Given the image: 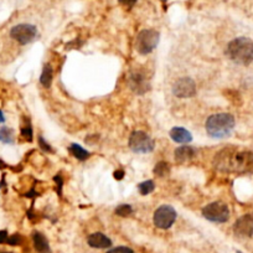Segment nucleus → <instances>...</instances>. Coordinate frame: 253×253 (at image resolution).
<instances>
[{
  "instance_id": "obj_9",
  "label": "nucleus",
  "mask_w": 253,
  "mask_h": 253,
  "mask_svg": "<svg viewBox=\"0 0 253 253\" xmlns=\"http://www.w3.org/2000/svg\"><path fill=\"white\" fill-rule=\"evenodd\" d=\"M172 93L179 98H191L196 94L195 82L190 77H182L174 84Z\"/></svg>"
},
{
  "instance_id": "obj_5",
  "label": "nucleus",
  "mask_w": 253,
  "mask_h": 253,
  "mask_svg": "<svg viewBox=\"0 0 253 253\" xmlns=\"http://www.w3.org/2000/svg\"><path fill=\"white\" fill-rule=\"evenodd\" d=\"M203 216L211 222H227L230 218V209L226 204L216 201V203L209 204L203 209Z\"/></svg>"
},
{
  "instance_id": "obj_33",
  "label": "nucleus",
  "mask_w": 253,
  "mask_h": 253,
  "mask_svg": "<svg viewBox=\"0 0 253 253\" xmlns=\"http://www.w3.org/2000/svg\"><path fill=\"white\" fill-rule=\"evenodd\" d=\"M162 1H164V3H165V1H168V0H162Z\"/></svg>"
},
{
  "instance_id": "obj_2",
  "label": "nucleus",
  "mask_w": 253,
  "mask_h": 253,
  "mask_svg": "<svg viewBox=\"0 0 253 253\" xmlns=\"http://www.w3.org/2000/svg\"><path fill=\"white\" fill-rule=\"evenodd\" d=\"M226 53L233 62L247 66L253 61V42L248 38H237L231 41L226 48Z\"/></svg>"
},
{
  "instance_id": "obj_4",
  "label": "nucleus",
  "mask_w": 253,
  "mask_h": 253,
  "mask_svg": "<svg viewBox=\"0 0 253 253\" xmlns=\"http://www.w3.org/2000/svg\"><path fill=\"white\" fill-rule=\"evenodd\" d=\"M159 39L160 35L157 30H153V29L142 30L135 39V50L140 55H149L158 46Z\"/></svg>"
},
{
  "instance_id": "obj_25",
  "label": "nucleus",
  "mask_w": 253,
  "mask_h": 253,
  "mask_svg": "<svg viewBox=\"0 0 253 253\" xmlns=\"http://www.w3.org/2000/svg\"><path fill=\"white\" fill-rule=\"evenodd\" d=\"M39 144H40V147H41V149L42 150H45V152H47V153H52L53 150H52V148L50 147V144H48V143H46L45 142V139H43L42 137H39Z\"/></svg>"
},
{
  "instance_id": "obj_17",
  "label": "nucleus",
  "mask_w": 253,
  "mask_h": 253,
  "mask_svg": "<svg viewBox=\"0 0 253 253\" xmlns=\"http://www.w3.org/2000/svg\"><path fill=\"white\" fill-rule=\"evenodd\" d=\"M52 67H51L50 65H45L42 70V74H41L40 77V84H42L43 87H46V88H48V87L51 86V84H52Z\"/></svg>"
},
{
  "instance_id": "obj_12",
  "label": "nucleus",
  "mask_w": 253,
  "mask_h": 253,
  "mask_svg": "<svg viewBox=\"0 0 253 253\" xmlns=\"http://www.w3.org/2000/svg\"><path fill=\"white\" fill-rule=\"evenodd\" d=\"M87 242L92 248H108L112 246L111 238H108L104 233L101 232L89 235L88 238H87Z\"/></svg>"
},
{
  "instance_id": "obj_8",
  "label": "nucleus",
  "mask_w": 253,
  "mask_h": 253,
  "mask_svg": "<svg viewBox=\"0 0 253 253\" xmlns=\"http://www.w3.org/2000/svg\"><path fill=\"white\" fill-rule=\"evenodd\" d=\"M10 36L21 45H28L36 39L38 29L30 24H19L11 29Z\"/></svg>"
},
{
  "instance_id": "obj_32",
  "label": "nucleus",
  "mask_w": 253,
  "mask_h": 253,
  "mask_svg": "<svg viewBox=\"0 0 253 253\" xmlns=\"http://www.w3.org/2000/svg\"><path fill=\"white\" fill-rule=\"evenodd\" d=\"M0 253H11V252H3V251H0Z\"/></svg>"
},
{
  "instance_id": "obj_3",
  "label": "nucleus",
  "mask_w": 253,
  "mask_h": 253,
  "mask_svg": "<svg viewBox=\"0 0 253 253\" xmlns=\"http://www.w3.org/2000/svg\"><path fill=\"white\" fill-rule=\"evenodd\" d=\"M235 128V118L230 113H217L209 117L206 121V132L210 137L226 138L231 134Z\"/></svg>"
},
{
  "instance_id": "obj_11",
  "label": "nucleus",
  "mask_w": 253,
  "mask_h": 253,
  "mask_svg": "<svg viewBox=\"0 0 253 253\" xmlns=\"http://www.w3.org/2000/svg\"><path fill=\"white\" fill-rule=\"evenodd\" d=\"M233 232L238 237H252L253 236V215L247 213L238 218L233 225Z\"/></svg>"
},
{
  "instance_id": "obj_10",
  "label": "nucleus",
  "mask_w": 253,
  "mask_h": 253,
  "mask_svg": "<svg viewBox=\"0 0 253 253\" xmlns=\"http://www.w3.org/2000/svg\"><path fill=\"white\" fill-rule=\"evenodd\" d=\"M128 84H129L130 89L137 94H144L150 89V82L145 74L140 71H133L130 72L129 77H128Z\"/></svg>"
},
{
  "instance_id": "obj_19",
  "label": "nucleus",
  "mask_w": 253,
  "mask_h": 253,
  "mask_svg": "<svg viewBox=\"0 0 253 253\" xmlns=\"http://www.w3.org/2000/svg\"><path fill=\"white\" fill-rule=\"evenodd\" d=\"M170 172V167L167 162H160L155 165L154 168V174L159 177L168 176Z\"/></svg>"
},
{
  "instance_id": "obj_26",
  "label": "nucleus",
  "mask_w": 253,
  "mask_h": 253,
  "mask_svg": "<svg viewBox=\"0 0 253 253\" xmlns=\"http://www.w3.org/2000/svg\"><path fill=\"white\" fill-rule=\"evenodd\" d=\"M135 3H137V0H119V4L126 9L133 8L135 5Z\"/></svg>"
},
{
  "instance_id": "obj_13",
  "label": "nucleus",
  "mask_w": 253,
  "mask_h": 253,
  "mask_svg": "<svg viewBox=\"0 0 253 253\" xmlns=\"http://www.w3.org/2000/svg\"><path fill=\"white\" fill-rule=\"evenodd\" d=\"M170 138L174 140L175 143H180V144H187L193 140V135L189 130H186L185 128L181 126H174L171 130H170Z\"/></svg>"
},
{
  "instance_id": "obj_6",
  "label": "nucleus",
  "mask_w": 253,
  "mask_h": 253,
  "mask_svg": "<svg viewBox=\"0 0 253 253\" xmlns=\"http://www.w3.org/2000/svg\"><path fill=\"white\" fill-rule=\"evenodd\" d=\"M129 148L134 153L147 154L154 150V140L145 132L135 130L129 137Z\"/></svg>"
},
{
  "instance_id": "obj_14",
  "label": "nucleus",
  "mask_w": 253,
  "mask_h": 253,
  "mask_svg": "<svg viewBox=\"0 0 253 253\" xmlns=\"http://www.w3.org/2000/svg\"><path fill=\"white\" fill-rule=\"evenodd\" d=\"M175 160L180 164L182 163H187L190 160H193L196 157V150L193 147H189V145H184V147L177 148L174 152Z\"/></svg>"
},
{
  "instance_id": "obj_30",
  "label": "nucleus",
  "mask_w": 253,
  "mask_h": 253,
  "mask_svg": "<svg viewBox=\"0 0 253 253\" xmlns=\"http://www.w3.org/2000/svg\"><path fill=\"white\" fill-rule=\"evenodd\" d=\"M4 121H5V118H4V114H3V112L0 111V123H3Z\"/></svg>"
},
{
  "instance_id": "obj_22",
  "label": "nucleus",
  "mask_w": 253,
  "mask_h": 253,
  "mask_svg": "<svg viewBox=\"0 0 253 253\" xmlns=\"http://www.w3.org/2000/svg\"><path fill=\"white\" fill-rule=\"evenodd\" d=\"M21 135H23L26 140H29V142L33 140V128H31L30 124H28V126L21 128Z\"/></svg>"
},
{
  "instance_id": "obj_27",
  "label": "nucleus",
  "mask_w": 253,
  "mask_h": 253,
  "mask_svg": "<svg viewBox=\"0 0 253 253\" xmlns=\"http://www.w3.org/2000/svg\"><path fill=\"white\" fill-rule=\"evenodd\" d=\"M53 180H55L56 182H57V193L58 195H61V190H62V177H61V175H56L55 177H53Z\"/></svg>"
},
{
  "instance_id": "obj_20",
  "label": "nucleus",
  "mask_w": 253,
  "mask_h": 253,
  "mask_svg": "<svg viewBox=\"0 0 253 253\" xmlns=\"http://www.w3.org/2000/svg\"><path fill=\"white\" fill-rule=\"evenodd\" d=\"M155 189L154 181L152 180H147V181H143L138 185V190L142 195H149L150 193H153Z\"/></svg>"
},
{
  "instance_id": "obj_7",
  "label": "nucleus",
  "mask_w": 253,
  "mask_h": 253,
  "mask_svg": "<svg viewBox=\"0 0 253 253\" xmlns=\"http://www.w3.org/2000/svg\"><path fill=\"white\" fill-rule=\"evenodd\" d=\"M176 216V211L174 210V208L169 205H163L154 212L153 221H154V225L158 228L168 230V228H170L174 225Z\"/></svg>"
},
{
  "instance_id": "obj_34",
  "label": "nucleus",
  "mask_w": 253,
  "mask_h": 253,
  "mask_svg": "<svg viewBox=\"0 0 253 253\" xmlns=\"http://www.w3.org/2000/svg\"><path fill=\"white\" fill-rule=\"evenodd\" d=\"M237 253H241V252H240V251H237Z\"/></svg>"
},
{
  "instance_id": "obj_15",
  "label": "nucleus",
  "mask_w": 253,
  "mask_h": 253,
  "mask_svg": "<svg viewBox=\"0 0 253 253\" xmlns=\"http://www.w3.org/2000/svg\"><path fill=\"white\" fill-rule=\"evenodd\" d=\"M33 241L34 246H35V250L39 253H52L51 252L50 245H48V241L45 236L41 232H34L33 233Z\"/></svg>"
},
{
  "instance_id": "obj_16",
  "label": "nucleus",
  "mask_w": 253,
  "mask_h": 253,
  "mask_svg": "<svg viewBox=\"0 0 253 253\" xmlns=\"http://www.w3.org/2000/svg\"><path fill=\"white\" fill-rule=\"evenodd\" d=\"M69 149H70V153H71L76 159L81 160V162H84V160H87L89 158V152H87L86 149H84L81 145L71 144Z\"/></svg>"
},
{
  "instance_id": "obj_1",
  "label": "nucleus",
  "mask_w": 253,
  "mask_h": 253,
  "mask_svg": "<svg viewBox=\"0 0 253 253\" xmlns=\"http://www.w3.org/2000/svg\"><path fill=\"white\" fill-rule=\"evenodd\" d=\"M216 169L232 174H251L253 172V153L238 150L230 147L221 150L213 160Z\"/></svg>"
},
{
  "instance_id": "obj_21",
  "label": "nucleus",
  "mask_w": 253,
  "mask_h": 253,
  "mask_svg": "<svg viewBox=\"0 0 253 253\" xmlns=\"http://www.w3.org/2000/svg\"><path fill=\"white\" fill-rule=\"evenodd\" d=\"M114 212H116V215L121 216V217H126V216L132 215L133 209L130 205H119Z\"/></svg>"
},
{
  "instance_id": "obj_18",
  "label": "nucleus",
  "mask_w": 253,
  "mask_h": 253,
  "mask_svg": "<svg viewBox=\"0 0 253 253\" xmlns=\"http://www.w3.org/2000/svg\"><path fill=\"white\" fill-rule=\"evenodd\" d=\"M0 142L4 144H13L14 143V132L8 128V126H3L0 129Z\"/></svg>"
},
{
  "instance_id": "obj_29",
  "label": "nucleus",
  "mask_w": 253,
  "mask_h": 253,
  "mask_svg": "<svg viewBox=\"0 0 253 253\" xmlns=\"http://www.w3.org/2000/svg\"><path fill=\"white\" fill-rule=\"evenodd\" d=\"M124 176V171L123 170H117V171H114V179L116 180H122Z\"/></svg>"
},
{
  "instance_id": "obj_31",
  "label": "nucleus",
  "mask_w": 253,
  "mask_h": 253,
  "mask_svg": "<svg viewBox=\"0 0 253 253\" xmlns=\"http://www.w3.org/2000/svg\"><path fill=\"white\" fill-rule=\"evenodd\" d=\"M4 168H6V164L3 162V160L0 159V169H4Z\"/></svg>"
},
{
  "instance_id": "obj_28",
  "label": "nucleus",
  "mask_w": 253,
  "mask_h": 253,
  "mask_svg": "<svg viewBox=\"0 0 253 253\" xmlns=\"http://www.w3.org/2000/svg\"><path fill=\"white\" fill-rule=\"evenodd\" d=\"M8 232L5 230L0 231V243H5L6 240H8Z\"/></svg>"
},
{
  "instance_id": "obj_24",
  "label": "nucleus",
  "mask_w": 253,
  "mask_h": 253,
  "mask_svg": "<svg viewBox=\"0 0 253 253\" xmlns=\"http://www.w3.org/2000/svg\"><path fill=\"white\" fill-rule=\"evenodd\" d=\"M21 242H23V238H21L20 235H13L6 240V243L10 246H19L21 245Z\"/></svg>"
},
{
  "instance_id": "obj_23",
  "label": "nucleus",
  "mask_w": 253,
  "mask_h": 253,
  "mask_svg": "<svg viewBox=\"0 0 253 253\" xmlns=\"http://www.w3.org/2000/svg\"><path fill=\"white\" fill-rule=\"evenodd\" d=\"M107 253H134V251L129 247H124V246H119V247L112 248V250L107 251Z\"/></svg>"
}]
</instances>
